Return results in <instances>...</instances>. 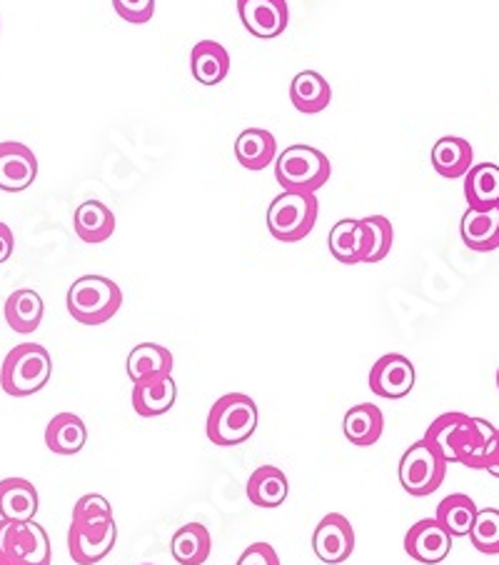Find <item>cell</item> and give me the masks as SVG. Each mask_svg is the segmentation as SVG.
<instances>
[{"label": "cell", "mask_w": 499, "mask_h": 565, "mask_svg": "<svg viewBox=\"0 0 499 565\" xmlns=\"http://www.w3.org/2000/svg\"><path fill=\"white\" fill-rule=\"evenodd\" d=\"M112 8L126 23L143 25L155 15V0H112Z\"/></svg>", "instance_id": "e575fe53"}, {"label": "cell", "mask_w": 499, "mask_h": 565, "mask_svg": "<svg viewBox=\"0 0 499 565\" xmlns=\"http://www.w3.org/2000/svg\"><path fill=\"white\" fill-rule=\"evenodd\" d=\"M463 243L475 253H492L499 248V203L492 209H467L459 223Z\"/></svg>", "instance_id": "9a60e30c"}, {"label": "cell", "mask_w": 499, "mask_h": 565, "mask_svg": "<svg viewBox=\"0 0 499 565\" xmlns=\"http://www.w3.org/2000/svg\"><path fill=\"white\" fill-rule=\"evenodd\" d=\"M367 228V256L365 263H380L390 256L394 243V228L384 215H367L362 218Z\"/></svg>", "instance_id": "1f68e13d"}, {"label": "cell", "mask_w": 499, "mask_h": 565, "mask_svg": "<svg viewBox=\"0 0 499 565\" xmlns=\"http://www.w3.org/2000/svg\"><path fill=\"white\" fill-rule=\"evenodd\" d=\"M477 503L465 493H452L442 498L437 505V523L445 529L452 539H465L473 531L477 518Z\"/></svg>", "instance_id": "f546056e"}, {"label": "cell", "mask_w": 499, "mask_h": 565, "mask_svg": "<svg viewBox=\"0 0 499 565\" xmlns=\"http://www.w3.org/2000/svg\"><path fill=\"white\" fill-rule=\"evenodd\" d=\"M53 358L41 343H21L11 348L0 365V388L11 398H28L51 383Z\"/></svg>", "instance_id": "7a4b0ae2"}, {"label": "cell", "mask_w": 499, "mask_h": 565, "mask_svg": "<svg viewBox=\"0 0 499 565\" xmlns=\"http://www.w3.org/2000/svg\"><path fill=\"white\" fill-rule=\"evenodd\" d=\"M45 446L55 456H75L88 446V428L75 413H58L45 426Z\"/></svg>", "instance_id": "d6986e66"}, {"label": "cell", "mask_w": 499, "mask_h": 565, "mask_svg": "<svg viewBox=\"0 0 499 565\" xmlns=\"http://www.w3.org/2000/svg\"><path fill=\"white\" fill-rule=\"evenodd\" d=\"M245 493H248L252 505L268 508V511H272V508H280L288 501L290 480L275 466H260L250 473Z\"/></svg>", "instance_id": "603a6c76"}, {"label": "cell", "mask_w": 499, "mask_h": 565, "mask_svg": "<svg viewBox=\"0 0 499 565\" xmlns=\"http://www.w3.org/2000/svg\"><path fill=\"white\" fill-rule=\"evenodd\" d=\"M329 100H333V88L329 81L317 71H300L293 81H290V103H293L297 113L305 116H317L323 113Z\"/></svg>", "instance_id": "ffe728a7"}, {"label": "cell", "mask_w": 499, "mask_h": 565, "mask_svg": "<svg viewBox=\"0 0 499 565\" xmlns=\"http://www.w3.org/2000/svg\"><path fill=\"white\" fill-rule=\"evenodd\" d=\"M191 73L200 86H220L230 75V53L218 41H200L191 51Z\"/></svg>", "instance_id": "44dd1931"}, {"label": "cell", "mask_w": 499, "mask_h": 565, "mask_svg": "<svg viewBox=\"0 0 499 565\" xmlns=\"http://www.w3.org/2000/svg\"><path fill=\"white\" fill-rule=\"evenodd\" d=\"M51 539L41 523L0 518V565H51Z\"/></svg>", "instance_id": "8992f818"}, {"label": "cell", "mask_w": 499, "mask_h": 565, "mask_svg": "<svg viewBox=\"0 0 499 565\" xmlns=\"http://www.w3.org/2000/svg\"><path fill=\"white\" fill-rule=\"evenodd\" d=\"M469 416L465 413H442L440 418H435L430 423V428L425 430V440L427 446L440 454L442 458L447 460V463H455V443L459 438V433H463L469 426Z\"/></svg>", "instance_id": "4dcf8cb0"}, {"label": "cell", "mask_w": 499, "mask_h": 565, "mask_svg": "<svg viewBox=\"0 0 499 565\" xmlns=\"http://www.w3.org/2000/svg\"><path fill=\"white\" fill-rule=\"evenodd\" d=\"M313 551L323 563L340 565L355 553V529L343 513H327L313 533Z\"/></svg>", "instance_id": "9c48e42d"}, {"label": "cell", "mask_w": 499, "mask_h": 565, "mask_svg": "<svg viewBox=\"0 0 499 565\" xmlns=\"http://www.w3.org/2000/svg\"><path fill=\"white\" fill-rule=\"evenodd\" d=\"M370 391L384 401H400L414 388V365L408 355L388 353L370 369Z\"/></svg>", "instance_id": "8fae6325"}, {"label": "cell", "mask_w": 499, "mask_h": 565, "mask_svg": "<svg viewBox=\"0 0 499 565\" xmlns=\"http://www.w3.org/2000/svg\"><path fill=\"white\" fill-rule=\"evenodd\" d=\"M473 548L485 555H499V511L497 508H479L473 531H469Z\"/></svg>", "instance_id": "d6a6232c"}, {"label": "cell", "mask_w": 499, "mask_h": 565, "mask_svg": "<svg viewBox=\"0 0 499 565\" xmlns=\"http://www.w3.org/2000/svg\"><path fill=\"white\" fill-rule=\"evenodd\" d=\"M235 158L245 171H265L278 158V140L265 128H245L235 138Z\"/></svg>", "instance_id": "2e32d148"}, {"label": "cell", "mask_w": 499, "mask_h": 565, "mask_svg": "<svg viewBox=\"0 0 499 565\" xmlns=\"http://www.w3.org/2000/svg\"><path fill=\"white\" fill-rule=\"evenodd\" d=\"M37 178V158L25 143L3 140L0 143V191L21 193Z\"/></svg>", "instance_id": "4fadbf2b"}, {"label": "cell", "mask_w": 499, "mask_h": 565, "mask_svg": "<svg viewBox=\"0 0 499 565\" xmlns=\"http://www.w3.org/2000/svg\"><path fill=\"white\" fill-rule=\"evenodd\" d=\"M140 565H155V563H140Z\"/></svg>", "instance_id": "ab89813d"}, {"label": "cell", "mask_w": 499, "mask_h": 565, "mask_svg": "<svg viewBox=\"0 0 499 565\" xmlns=\"http://www.w3.org/2000/svg\"><path fill=\"white\" fill-rule=\"evenodd\" d=\"M467 209L485 211L499 203V166L477 163L465 175Z\"/></svg>", "instance_id": "f1b7e54d"}, {"label": "cell", "mask_w": 499, "mask_h": 565, "mask_svg": "<svg viewBox=\"0 0 499 565\" xmlns=\"http://www.w3.org/2000/svg\"><path fill=\"white\" fill-rule=\"evenodd\" d=\"M13 250H15V235L11 231V225L0 221V266H3L6 260H11Z\"/></svg>", "instance_id": "8d00e7d4"}, {"label": "cell", "mask_w": 499, "mask_h": 565, "mask_svg": "<svg viewBox=\"0 0 499 565\" xmlns=\"http://www.w3.org/2000/svg\"><path fill=\"white\" fill-rule=\"evenodd\" d=\"M333 175L329 158L313 146L297 143L278 153L275 178L282 191L290 193H317Z\"/></svg>", "instance_id": "277c9868"}, {"label": "cell", "mask_w": 499, "mask_h": 565, "mask_svg": "<svg viewBox=\"0 0 499 565\" xmlns=\"http://www.w3.org/2000/svg\"><path fill=\"white\" fill-rule=\"evenodd\" d=\"M41 495L37 488L25 478L0 480V518L8 521H35Z\"/></svg>", "instance_id": "ac0fdd59"}, {"label": "cell", "mask_w": 499, "mask_h": 565, "mask_svg": "<svg viewBox=\"0 0 499 565\" xmlns=\"http://www.w3.org/2000/svg\"><path fill=\"white\" fill-rule=\"evenodd\" d=\"M258 403L245 393H228L213 403L207 413L205 433L220 448H235L248 443L258 430Z\"/></svg>", "instance_id": "6da1fadb"}, {"label": "cell", "mask_w": 499, "mask_h": 565, "mask_svg": "<svg viewBox=\"0 0 499 565\" xmlns=\"http://www.w3.org/2000/svg\"><path fill=\"white\" fill-rule=\"evenodd\" d=\"M497 391H499V369H497Z\"/></svg>", "instance_id": "f35d334b"}, {"label": "cell", "mask_w": 499, "mask_h": 565, "mask_svg": "<svg viewBox=\"0 0 499 565\" xmlns=\"http://www.w3.org/2000/svg\"><path fill=\"white\" fill-rule=\"evenodd\" d=\"M3 313H6V323L11 326L15 333L31 335L43 323L45 306H43V298H41V294H37V290L18 288V290H13L11 296H8L6 306H3Z\"/></svg>", "instance_id": "7402d4cb"}, {"label": "cell", "mask_w": 499, "mask_h": 565, "mask_svg": "<svg viewBox=\"0 0 499 565\" xmlns=\"http://www.w3.org/2000/svg\"><path fill=\"white\" fill-rule=\"evenodd\" d=\"M175 358L167 348L158 343H140L128 355L126 371L128 379L133 383L148 381V379H163V375H173Z\"/></svg>", "instance_id": "d4e9b609"}, {"label": "cell", "mask_w": 499, "mask_h": 565, "mask_svg": "<svg viewBox=\"0 0 499 565\" xmlns=\"http://www.w3.org/2000/svg\"><path fill=\"white\" fill-rule=\"evenodd\" d=\"M108 518H112V505L108 498H102L98 493H88L73 505L70 523H96V521H108Z\"/></svg>", "instance_id": "836d02e7"}, {"label": "cell", "mask_w": 499, "mask_h": 565, "mask_svg": "<svg viewBox=\"0 0 499 565\" xmlns=\"http://www.w3.org/2000/svg\"><path fill=\"white\" fill-rule=\"evenodd\" d=\"M449 463L440 454H435L425 440L412 443L400 458V486L404 493L414 498H425L437 491L445 483Z\"/></svg>", "instance_id": "52a82bcc"}, {"label": "cell", "mask_w": 499, "mask_h": 565, "mask_svg": "<svg viewBox=\"0 0 499 565\" xmlns=\"http://www.w3.org/2000/svg\"><path fill=\"white\" fill-rule=\"evenodd\" d=\"M213 539L203 523H185L173 533L171 553L181 565H203L210 558Z\"/></svg>", "instance_id": "83f0119b"}, {"label": "cell", "mask_w": 499, "mask_h": 565, "mask_svg": "<svg viewBox=\"0 0 499 565\" xmlns=\"http://www.w3.org/2000/svg\"><path fill=\"white\" fill-rule=\"evenodd\" d=\"M238 15L245 31L260 41L280 38L290 25L288 0H238Z\"/></svg>", "instance_id": "30bf717a"}, {"label": "cell", "mask_w": 499, "mask_h": 565, "mask_svg": "<svg viewBox=\"0 0 499 565\" xmlns=\"http://www.w3.org/2000/svg\"><path fill=\"white\" fill-rule=\"evenodd\" d=\"M68 313L80 326H102L118 316L122 306V290L116 280L106 276H80L73 282L65 298Z\"/></svg>", "instance_id": "3957f363"}, {"label": "cell", "mask_w": 499, "mask_h": 565, "mask_svg": "<svg viewBox=\"0 0 499 565\" xmlns=\"http://www.w3.org/2000/svg\"><path fill=\"white\" fill-rule=\"evenodd\" d=\"M319 203L315 193L282 191L268 209V231L280 243H300L317 225Z\"/></svg>", "instance_id": "5b68a950"}, {"label": "cell", "mask_w": 499, "mask_h": 565, "mask_svg": "<svg viewBox=\"0 0 499 565\" xmlns=\"http://www.w3.org/2000/svg\"><path fill=\"white\" fill-rule=\"evenodd\" d=\"M452 541L455 539L442 529L437 518H422L404 533V553L417 563L437 565L449 555Z\"/></svg>", "instance_id": "7c38bea8"}, {"label": "cell", "mask_w": 499, "mask_h": 565, "mask_svg": "<svg viewBox=\"0 0 499 565\" xmlns=\"http://www.w3.org/2000/svg\"><path fill=\"white\" fill-rule=\"evenodd\" d=\"M327 248L343 266H357L367 256V228L362 218H343L333 225Z\"/></svg>", "instance_id": "e0dca14e"}, {"label": "cell", "mask_w": 499, "mask_h": 565, "mask_svg": "<svg viewBox=\"0 0 499 565\" xmlns=\"http://www.w3.org/2000/svg\"><path fill=\"white\" fill-rule=\"evenodd\" d=\"M175 401L177 385L173 381V375L133 383V393H130V403H133V411L140 418L165 416V413L175 406Z\"/></svg>", "instance_id": "5bb4252c"}, {"label": "cell", "mask_w": 499, "mask_h": 565, "mask_svg": "<svg viewBox=\"0 0 499 565\" xmlns=\"http://www.w3.org/2000/svg\"><path fill=\"white\" fill-rule=\"evenodd\" d=\"M384 416L375 403H360L345 413L343 433L355 448H372L382 438Z\"/></svg>", "instance_id": "4316f807"}, {"label": "cell", "mask_w": 499, "mask_h": 565, "mask_svg": "<svg viewBox=\"0 0 499 565\" xmlns=\"http://www.w3.org/2000/svg\"><path fill=\"white\" fill-rule=\"evenodd\" d=\"M475 150L469 140L459 136H442L435 146H432V168L442 178H465L469 168H473Z\"/></svg>", "instance_id": "484cf974"}, {"label": "cell", "mask_w": 499, "mask_h": 565, "mask_svg": "<svg viewBox=\"0 0 499 565\" xmlns=\"http://www.w3.org/2000/svg\"><path fill=\"white\" fill-rule=\"evenodd\" d=\"M118 525L116 518L96 523H70L68 531V553L73 563L78 565H96L108 558L110 551L116 548Z\"/></svg>", "instance_id": "ba28073f"}, {"label": "cell", "mask_w": 499, "mask_h": 565, "mask_svg": "<svg viewBox=\"0 0 499 565\" xmlns=\"http://www.w3.org/2000/svg\"><path fill=\"white\" fill-rule=\"evenodd\" d=\"M235 565H280V555L270 543H250Z\"/></svg>", "instance_id": "d590c367"}, {"label": "cell", "mask_w": 499, "mask_h": 565, "mask_svg": "<svg viewBox=\"0 0 499 565\" xmlns=\"http://www.w3.org/2000/svg\"><path fill=\"white\" fill-rule=\"evenodd\" d=\"M73 228L83 243L98 246V243H106L116 233V213L106 203L86 201L75 209Z\"/></svg>", "instance_id": "cb8c5ba5"}, {"label": "cell", "mask_w": 499, "mask_h": 565, "mask_svg": "<svg viewBox=\"0 0 499 565\" xmlns=\"http://www.w3.org/2000/svg\"><path fill=\"white\" fill-rule=\"evenodd\" d=\"M487 473L492 476V478H499V448H497V456H495V460H492V466L487 468Z\"/></svg>", "instance_id": "74e56055"}]
</instances>
